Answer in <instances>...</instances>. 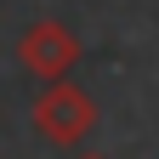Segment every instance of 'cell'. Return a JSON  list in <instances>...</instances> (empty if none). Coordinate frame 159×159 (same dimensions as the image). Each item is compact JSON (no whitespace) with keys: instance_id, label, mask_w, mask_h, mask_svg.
Wrapping results in <instances>:
<instances>
[{"instance_id":"cell-2","label":"cell","mask_w":159,"mask_h":159,"mask_svg":"<svg viewBox=\"0 0 159 159\" xmlns=\"http://www.w3.org/2000/svg\"><path fill=\"white\" fill-rule=\"evenodd\" d=\"M17 57H23V68L34 80H68V68L80 63V40L63 29V23H29L23 40H17Z\"/></svg>"},{"instance_id":"cell-1","label":"cell","mask_w":159,"mask_h":159,"mask_svg":"<svg viewBox=\"0 0 159 159\" xmlns=\"http://www.w3.org/2000/svg\"><path fill=\"white\" fill-rule=\"evenodd\" d=\"M97 125V102L68 80H46V91L34 97V131L57 148H80Z\"/></svg>"},{"instance_id":"cell-3","label":"cell","mask_w":159,"mask_h":159,"mask_svg":"<svg viewBox=\"0 0 159 159\" xmlns=\"http://www.w3.org/2000/svg\"><path fill=\"white\" fill-rule=\"evenodd\" d=\"M85 159H102V153H85Z\"/></svg>"}]
</instances>
